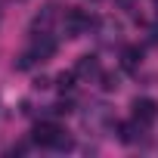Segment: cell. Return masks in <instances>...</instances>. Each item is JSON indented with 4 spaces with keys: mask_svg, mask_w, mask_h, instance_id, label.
Masks as SVG:
<instances>
[{
    "mask_svg": "<svg viewBox=\"0 0 158 158\" xmlns=\"http://www.w3.org/2000/svg\"><path fill=\"white\" fill-rule=\"evenodd\" d=\"M99 77H102V90H109V93L121 87V77H118V74H109V71H106V74H99Z\"/></svg>",
    "mask_w": 158,
    "mask_h": 158,
    "instance_id": "11",
    "label": "cell"
},
{
    "mask_svg": "<svg viewBox=\"0 0 158 158\" xmlns=\"http://www.w3.org/2000/svg\"><path fill=\"white\" fill-rule=\"evenodd\" d=\"M139 62H143V50H139V47H124V50H121V65H124L127 71H136Z\"/></svg>",
    "mask_w": 158,
    "mask_h": 158,
    "instance_id": "8",
    "label": "cell"
},
{
    "mask_svg": "<svg viewBox=\"0 0 158 158\" xmlns=\"http://www.w3.org/2000/svg\"><path fill=\"white\" fill-rule=\"evenodd\" d=\"M74 74H77V77H99V74H102V71H99V59H96V56H81L77 65H74Z\"/></svg>",
    "mask_w": 158,
    "mask_h": 158,
    "instance_id": "6",
    "label": "cell"
},
{
    "mask_svg": "<svg viewBox=\"0 0 158 158\" xmlns=\"http://www.w3.org/2000/svg\"><path fill=\"white\" fill-rule=\"evenodd\" d=\"M74 81H77V74H74V71H62V74L56 77V87L65 93V90H71V87H74Z\"/></svg>",
    "mask_w": 158,
    "mask_h": 158,
    "instance_id": "10",
    "label": "cell"
},
{
    "mask_svg": "<svg viewBox=\"0 0 158 158\" xmlns=\"http://www.w3.org/2000/svg\"><path fill=\"white\" fill-rule=\"evenodd\" d=\"M152 3H155V16H158V0H152Z\"/></svg>",
    "mask_w": 158,
    "mask_h": 158,
    "instance_id": "13",
    "label": "cell"
},
{
    "mask_svg": "<svg viewBox=\"0 0 158 158\" xmlns=\"http://www.w3.org/2000/svg\"><path fill=\"white\" fill-rule=\"evenodd\" d=\"M34 87H37V90H47V87H50V81H47V77H37Z\"/></svg>",
    "mask_w": 158,
    "mask_h": 158,
    "instance_id": "12",
    "label": "cell"
},
{
    "mask_svg": "<svg viewBox=\"0 0 158 158\" xmlns=\"http://www.w3.org/2000/svg\"><path fill=\"white\" fill-rule=\"evenodd\" d=\"M31 139L37 143V146H44V149H56V152H68L74 143H71V136L59 127V124H50V121H40L34 130H31Z\"/></svg>",
    "mask_w": 158,
    "mask_h": 158,
    "instance_id": "1",
    "label": "cell"
},
{
    "mask_svg": "<svg viewBox=\"0 0 158 158\" xmlns=\"http://www.w3.org/2000/svg\"><path fill=\"white\" fill-rule=\"evenodd\" d=\"M90 25H93V19H90L84 10H77V6L65 10V16H62V28H65L68 37H81V34H87Z\"/></svg>",
    "mask_w": 158,
    "mask_h": 158,
    "instance_id": "4",
    "label": "cell"
},
{
    "mask_svg": "<svg viewBox=\"0 0 158 158\" xmlns=\"http://www.w3.org/2000/svg\"><path fill=\"white\" fill-rule=\"evenodd\" d=\"M53 19H56V6H44V10L34 16V22H31V31H50Z\"/></svg>",
    "mask_w": 158,
    "mask_h": 158,
    "instance_id": "7",
    "label": "cell"
},
{
    "mask_svg": "<svg viewBox=\"0 0 158 158\" xmlns=\"http://www.w3.org/2000/svg\"><path fill=\"white\" fill-rule=\"evenodd\" d=\"M56 53V40H53V34L50 31H34V37H31V50L19 59V68H31L37 59L44 62V59H50Z\"/></svg>",
    "mask_w": 158,
    "mask_h": 158,
    "instance_id": "2",
    "label": "cell"
},
{
    "mask_svg": "<svg viewBox=\"0 0 158 158\" xmlns=\"http://www.w3.org/2000/svg\"><path fill=\"white\" fill-rule=\"evenodd\" d=\"M130 109H133V121L143 124V127H152L158 121V102L152 96H136Z\"/></svg>",
    "mask_w": 158,
    "mask_h": 158,
    "instance_id": "5",
    "label": "cell"
},
{
    "mask_svg": "<svg viewBox=\"0 0 158 158\" xmlns=\"http://www.w3.org/2000/svg\"><path fill=\"white\" fill-rule=\"evenodd\" d=\"M81 124H84L87 130L102 133V130H112V127H115V118H112V109H109L106 102H93V106H87V112L81 115Z\"/></svg>",
    "mask_w": 158,
    "mask_h": 158,
    "instance_id": "3",
    "label": "cell"
},
{
    "mask_svg": "<svg viewBox=\"0 0 158 158\" xmlns=\"http://www.w3.org/2000/svg\"><path fill=\"white\" fill-rule=\"evenodd\" d=\"M99 37H102V44L118 40V37H121V25H118V22H112V19H106V22H102V34H99Z\"/></svg>",
    "mask_w": 158,
    "mask_h": 158,
    "instance_id": "9",
    "label": "cell"
}]
</instances>
